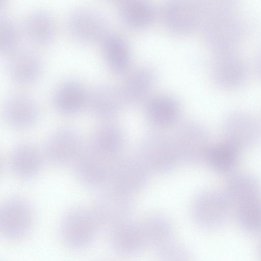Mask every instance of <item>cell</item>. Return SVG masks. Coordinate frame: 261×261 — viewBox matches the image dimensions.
Returning a JSON list of instances; mask_svg holds the SVG:
<instances>
[{
	"label": "cell",
	"mask_w": 261,
	"mask_h": 261,
	"mask_svg": "<svg viewBox=\"0 0 261 261\" xmlns=\"http://www.w3.org/2000/svg\"><path fill=\"white\" fill-rule=\"evenodd\" d=\"M118 159L109 158L85 146L74 163L76 177L83 185L89 187L106 186Z\"/></svg>",
	"instance_id": "cell-10"
},
{
	"label": "cell",
	"mask_w": 261,
	"mask_h": 261,
	"mask_svg": "<svg viewBox=\"0 0 261 261\" xmlns=\"http://www.w3.org/2000/svg\"><path fill=\"white\" fill-rule=\"evenodd\" d=\"M140 225L146 245L158 251L173 243V227L165 216L159 214L149 215Z\"/></svg>",
	"instance_id": "cell-24"
},
{
	"label": "cell",
	"mask_w": 261,
	"mask_h": 261,
	"mask_svg": "<svg viewBox=\"0 0 261 261\" xmlns=\"http://www.w3.org/2000/svg\"><path fill=\"white\" fill-rule=\"evenodd\" d=\"M155 81L156 73L148 66H140L129 71L120 87L126 105L145 102Z\"/></svg>",
	"instance_id": "cell-15"
},
{
	"label": "cell",
	"mask_w": 261,
	"mask_h": 261,
	"mask_svg": "<svg viewBox=\"0 0 261 261\" xmlns=\"http://www.w3.org/2000/svg\"><path fill=\"white\" fill-rule=\"evenodd\" d=\"M124 144V135L117 125L107 123L97 128L92 135L87 146L112 159L119 158Z\"/></svg>",
	"instance_id": "cell-21"
},
{
	"label": "cell",
	"mask_w": 261,
	"mask_h": 261,
	"mask_svg": "<svg viewBox=\"0 0 261 261\" xmlns=\"http://www.w3.org/2000/svg\"><path fill=\"white\" fill-rule=\"evenodd\" d=\"M87 93L77 82L66 81L54 90L53 104L55 108L62 114H74L87 106Z\"/></svg>",
	"instance_id": "cell-20"
},
{
	"label": "cell",
	"mask_w": 261,
	"mask_h": 261,
	"mask_svg": "<svg viewBox=\"0 0 261 261\" xmlns=\"http://www.w3.org/2000/svg\"><path fill=\"white\" fill-rule=\"evenodd\" d=\"M110 242L116 252L125 256L137 254L146 245L140 224L129 220L110 229Z\"/></svg>",
	"instance_id": "cell-17"
},
{
	"label": "cell",
	"mask_w": 261,
	"mask_h": 261,
	"mask_svg": "<svg viewBox=\"0 0 261 261\" xmlns=\"http://www.w3.org/2000/svg\"><path fill=\"white\" fill-rule=\"evenodd\" d=\"M230 202L225 194L216 190L198 193L193 199L191 212L194 221L200 227L214 229L226 220Z\"/></svg>",
	"instance_id": "cell-5"
},
{
	"label": "cell",
	"mask_w": 261,
	"mask_h": 261,
	"mask_svg": "<svg viewBox=\"0 0 261 261\" xmlns=\"http://www.w3.org/2000/svg\"><path fill=\"white\" fill-rule=\"evenodd\" d=\"M173 139L179 161L194 164L206 160L211 145L208 133L201 124L193 121L182 123Z\"/></svg>",
	"instance_id": "cell-3"
},
{
	"label": "cell",
	"mask_w": 261,
	"mask_h": 261,
	"mask_svg": "<svg viewBox=\"0 0 261 261\" xmlns=\"http://www.w3.org/2000/svg\"><path fill=\"white\" fill-rule=\"evenodd\" d=\"M118 13L126 25L136 30L148 27L156 17V11L151 5L138 0L122 1L119 4Z\"/></svg>",
	"instance_id": "cell-25"
},
{
	"label": "cell",
	"mask_w": 261,
	"mask_h": 261,
	"mask_svg": "<svg viewBox=\"0 0 261 261\" xmlns=\"http://www.w3.org/2000/svg\"><path fill=\"white\" fill-rule=\"evenodd\" d=\"M148 173L138 157L121 155L113 165L106 186L131 196L143 189Z\"/></svg>",
	"instance_id": "cell-6"
},
{
	"label": "cell",
	"mask_w": 261,
	"mask_h": 261,
	"mask_svg": "<svg viewBox=\"0 0 261 261\" xmlns=\"http://www.w3.org/2000/svg\"><path fill=\"white\" fill-rule=\"evenodd\" d=\"M101 41L103 56L109 69L116 74L126 72L131 60L127 42L118 35L108 33Z\"/></svg>",
	"instance_id": "cell-23"
},
{
	"label": "cell",
	"mask_w": 261,
	"mask_h": 261,
	"mask_svg": "<svg viewBox=\"0 0 261 261\" xmlns=\"http://www.w3.org/2000/svg\"><path fill=\"white\" fill-rule=\"evenodd\" d=\"M100 227H113L129 220L131 196L107 187L95 198L91 209Z\"/></svg>",
	"instance_id": "cell-4"
},
{
	"label": "cell",
	"mask_w": 261,
	"mask_h": 261,
	"mask_svg": "<svg viewBox=\"0 0 261 261\" xmlns=\"http://www.w3.org/2000/svg\"><path fill=\"white\" fill-rule=\"evenodd\" d=\"M34 214L30 204L19 198L5 201L0 210V231L9 240H17L24 237L30 230Z\"/></svg>",
	"instance_id": "cell-8"
},
{
	"label": "cell",
	"mask_w": 261,
	"mask_h": 261,
	"mask_svg": "<svg viewBox=\"0 0 261 261\" xmlns=\"http://www.w3.org/2000/svg\"><path fill=\"white\" fill-rule=\"evenodd\" d=\"M125 105L120 87L111 84H98L87 93V107L95 117L102 120L116 117Z\"/></svg>",
	"instance_id": "cell-12"
},
{
	"label": "cell",
	"mask_w": 261,
	"mask_h": 261,
	"mask_svg": "<svg viewBox=\"0 0 261 261\" xmlns=\"http://www.w3.org/2000/svg\"><path fill=\"white\" fill-rule=\"evenodd\" d=\"M68 22L72 35L83 42L101 40L108 34L106 17L99 10L91 6L75 7L69 13Z\"/></svg>",
	"instance_id": "cell-7"
},
{
	"label": "cell",
	"mask_w": 261,
	"mask_h": 261,
	"mask_svg": "<svg viewBox=\"0 0 261 261\" xmlns=\"http://www.w3.org/2000/svg\"><path fill=\"white\" fill-rule=\"evenodd\" d=\"M84 147L79 134L72 128L65 127L49 138L44 153L45 158L54 164L67 165L75 163Z\"/></svg>",
	"instance_id": "cell-11"
},
{
	"label": "cell",
	"mask_w": 261,
	"mask_h": 261,
	"mask_svg": "<svg viewBox=\"0 0 261 261\" xmlns=\"http://www.w3.org/2000/svg\"><path fill=\"white\" fill-rule=\"evenodd\" d=\"M100 228L92 210L76 206L69 209L63 215L60 233L67 247L81 250L92 243Z\"/></svg>",
	"instance_id": "cell-1"
},
{
	"label": "cell",
	"mask_w": 261,
	"mask_h": 261,
	"mask_svg": "<svg viewBox=\"0 0 261 261\" xmlns=\"http://www.w3.org/2000/svg\"><path fill=\"white\" fill-rule=\"evenodd\" d=\"M239 150L225 141L211 146L206 160L215 171L227 174L236 168L239 158Z\"/></svg>",
	"instance_id": "cell-27"
},
{
	"label": "cell",
	"mask_w": 261,
	"mask_h": 261,
	"mask_svg": "<svg viewBox=\"0 0 261 261\" xmlns=\"http://www.w3.org/2000/svg\"><path fill=\"white\" fill-rule=\"evenodd\" d=\"M225 195L236 206L261 200V183L252 175L236 174L227 180Z\"/></svg>",
	"instance_id": "cell-22"
},
{
	"label": "cell",
	"mask_w": 261,
	"mask_h": 261,
	"mask_svg": "<svg viewBox=\"0 0 261 261\" xmlns=\"http://www.w3.org/2000/svg\"><path fill=\"white\" fill-rule=\"evenodd\" d=\"M157 251L158 261H191L185 249L174 243Z\"/></svg>",
	"instance_id": "cell-30"
},
{
	"label": "cell",
	"mask_w": 261,
	"mask_h": 261,
	"mask_svg": "<svg viewBox=\"0 0 261 261\" xmlns=\"http://www.w3.org/2000/svg\"><path fill=\"white\" fill-rule=\"evenodd\" d=\"M138 158L149 172L155 174L170 171L179 161L173 138L161 132H152L143 138Z\"/></svg>",
	"instance_id": "cell-2"
},
{
	"label": "cell",
	"mask_w": 261,
	"mask_h": 261,
	"mask_svg": "<svg viewBox=\"0 0 261 261\" xmlns=\"http://www.w3.org/2000/svg\"><path fill=\"white\" fill-rule=\"evenodd\" d=\"M45 157L44 151L36 146L24 144L12 151L9 158V164L12 172L17 176L30 178L40 172Z\"/></svg>",
	"instance_id": "cell-19"
},
{
	"label": "cell",
	"mask_w": 261,
	"mask_h": 261,
	"mask_svg": "<svg viewBox=\"0 0 261 261\" xmlns=\"http://www.w3.org/2000/svg\"><path fill=\"white\" fill-rule=\"evenodd\" d=\"M39 115V107L31 96L22 93L13 94L5 101L3 115L10 125L26 128L33 124Z\"/></svg>",
	"instance_id": "cell-16"
},
{
	"label": "cell",
	"mask_w": 261,
	"mask_h": 261,
	"mask_svg": "<svg viewBox=\"0 0 261 261\" xmlns=\"http://www.w3.org/2000/svg\"><path fill=\"white\" fill-rule=\"evenodd\" d=\"M20 33L16 23L4 18L0 22V51L8 57L19 48Z\"/></svg>",
	"instance_id": "cell-29"
},
{
	"label": "cell",
	"mask_w": 261,
	"mask_h": 261,
	"mask_svg": "<svg viewBox=\"0 0 261 261\" xmlns=\"http://www.w3.org/2000/svg\"><path fill=\"white\" fill-rule=\"evenodd\" d=\"M25 29L29 38L34 42L46 44L53 40L56 27L52 15L47 11L37 9L28 14Z\"/></svg>",
	"instance_id": "cell-26"
},
{
	"label": "cell",
	"mask_w": 261,
	"mask_h": 261,
	"mask_svg": "<svg viewBox=\"0 0 261 261\" xmlns=\"http://www.w3.org/2000/svg\"><path fill=\"white\" fill-rule=\"evenodd\" d=\"M258 253H259V257L261 259V240L260 241V242L258 245Z\"/></svg>",
	"instance_id": "cell-31"
},
{
	"label": "cell",
	"mask_w": 261,
	"mask_h": 261,
	"mask_svg": "<svg viewBox=\"0 0 261 261\" xmlns=\"http://www.w3.org/2000/svg\"><path fill=\"white\" fill-rule=\"evenodd\" d=\"M7 57L6 69L13 82L27 85L40 76L43 69L42 61L34 51L19 48Z\"/></svg>",
	"instance_id": "cell-13"
},
{
	"label": "cell",
	"mask_w": 261,
	"mask_h": 261,
	"mask_svg": "<svg viewBox=\"0 0 261 261\" xmlns=\"http://www.w3.org/2000/svg\"><path fill=\"white\" fill-rule=\"evenodd\" d=\"M260 133L258 123L248 115H232L224 124L225 141L239 150L252 147L258 141Z\"/></svg>",
	"instance_id": "cell-14"
},
{
	"label": "cell",
	"mask_w": 261,
	"mask_h": 261,
	"mask_svg": "<svg viewBox=\"0 0 261 261\" xmlns=\"http://www.w3.org/2000/svg\"><path fill=\"white\" fill-rule=\"evenodd\" d=\"M144 112L150 124L156 127L166 128L174 125L179 120L181 106L175 98L159 95L145 101Z\"/></svg>",
	"instance_id": "cell-18"
},
{
	"label": "cell",
	"mask_w": 261,
	"mask_h": 261,
	"mask_svg": "<svg viewBox=\"0 0 261 261\" xmlns=\"http://www.w3.org/2000/svg\"><path fill=\"white\" fill-rule=\"evenodd\" d=\"M199 7L194 2L172 1L164 5L161 17L165 28L176 36L187 35L196 29L200 20Z\"/></svg>",
	"instance_id": "cell-9"
},
{
	"label": "cell",
	"mask_w": 261,
	"mask_h": 261,
	"mask_svg": "<svg viewBox=\"0 0 261 261\" xmlns=\"http://www.w3.org/2000/svg\"><path fill=\"white\" fill-rule=\"evenodd\" d=\"M236 216L239 223L246 231L261 232V200L236 206Z\"/></svg>",
	"instance_id": "cell-28"
}]
</instances>
